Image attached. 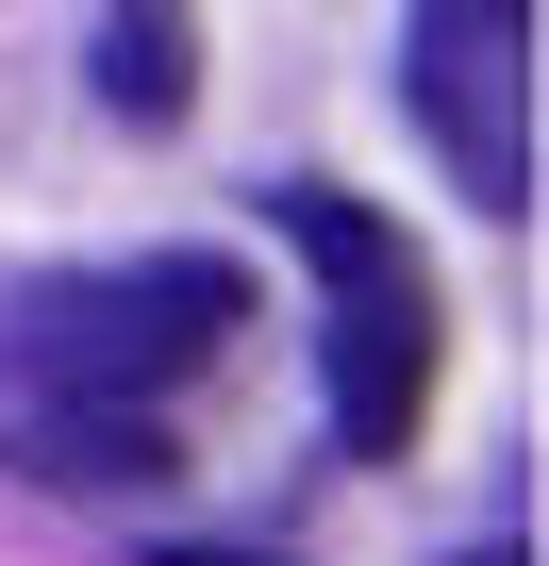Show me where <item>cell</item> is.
Masks as SVG:
<instances>
[{
    "instance_id": "3957f363",
    "label": "cell",
    "mask_w": 549,
    "mask_h": 566,
    "mask_svg": "<svg viewBox=\"0 0 549 566\" xmlns=\"http://www.w3.org/2000/svg\"><path fill=\"white\" fill-rule=\"evenodd\" d=\"M400 117L433 134L450 200L532 217V0H416V34H400Z\"/></svg>"
},
{
    "instance_id": "8992f818",
    "label": "cell",
    "mask_w": 549,
    "mask_h": 566,
    "mask_svg": "<svg viewBox=\"0 0 549 566\" xmlns=\"http://www.w3.org/2000/svg\"><path fill=\"white\" fill-rule=\"evenodd\" d=\"M450 566H532V549H450Z\"/></svg>"
},
{
    "instance_id": "5b68a950",
    "label": "cell",
    "mask_w": 549,
    "mask_h": 566,
    "mask_svg": "<svg viewBox=\"0 0 549 566\" xmlns=\"http://www.w3.org/2000/svg\"><path fill=\"white\" fill-rule=\"evenodd\" d=\"M167 566H284V549H167Z\"/></svg>"
},
{
    "instance_id": "7a4b0ae2",
    "label": "cell",
    "mask_w": 549,
    "mask_h": 566,
    "mask_svg": "<svg viewBox=\"0 0 549 566\" xmlns=\"http://www.w3.org/2000/svg\"><path fill=\"white\" fill-rule=\"evenodd\" d=\"M266 217H284V250L317 266V301H334V334H317L334 350V433L367 467H400L416 417H433V266H416V233L367 217V200H334V184H284Z\"/></svg>"
},
{
    "instance_id": "277c9868",
    "label": "cell",
    "mask_w": 549,
    "mask_h": 566,
    "mask_svg": "<svg viewBox=\"0 0 549 566\" xmlns=\"http://www.w3.org/2000/svg\"><path fill=\"white\" fill-rule=\"evenodd\" d=\"M183 84H200L183 18H167V0H134V18L101 34V101H117V117H183Z\"/></svg>"
},
{
    "instance_id": "6da1fadb",
    "label": "cell",
    "mask_w": 549,
    "mask_h": 566,
    "mask_svg": "<svg viewBox=\"0 0 549 566\" xmlns=\"http://www.w3.org/2000/svg\"><path fill=\"white\" fill-rule=\"evenodd\" d=\"M250 283L217 250H150L117 283H18L0 301V467L34 483H167V384H200L233 350Z\"/></svg>"
}]
</instances>
